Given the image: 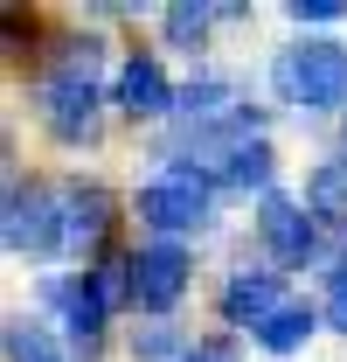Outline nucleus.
<instances>
[{"mask_svg": "<svg viewBox=\"0 0 347 362\" xmlns=\"http://www.w3.org/2000/svg\"><path fill=\"white\" fill-rule=\"evenodd\" d=\"M271 168H278V160H271V146L250 139V146L229 160V181H236V188H264V195H271Z\"/></svg>", "mask_w": 347, "mask_h": 362, "instance_id": "obj_14", "label": "nucleus"}, {"mask_svg": "<svg viewBox=\"0 0 347 362\" xmlns=\"http://www.w3.org/2000/svg\"><path fill=\"white\" fill-rule=\"evenodd\" d=\"M35 105H42L49 133L70 139V146L97 133V84H90V70H49L42 90H35Z\"/></svg>", "mask_w": 347, "mask_h": 362, "instance_id": "obj_5", "label": "nucleus"}, {"mask_svg": "<svg viewBox=\"0 0 347 362\" xmlns=\"http://www.w3.org/2000/svg\"><path fill=\"white\" fill-rule=\"evenodd\" d=\"M63 195V223H70V244H97L104 230H111V195L97 188V181H70V188H56Z\"/></svg>", "mask_w": 347, "mask_h": 362, "instance_id": "obj_9", "label": "nucleus"}, {"mask_svg": "<svg viewBox=\"0 0 347 362\" xmlns=\"http://www.w3.org/2000/svg\"><path fill=\"white\" fill-rule=\"evenodd\" d=\"M7 362H63V356H56V334H49L42 320L14 314L7 320Z\"/></svg>", "mask_w": 347, "mask_h": 362, "instance_id": "obj_13", "label": "nucleus"}, {"mask_svg": "<svg viewBox=\"0 0 347 362\" xmlns=\"http://www.w3.org/2000/svg\"><path fill=\"white\" fill-rule=\"evenodd\" d=\"M305 209L312 216H347V153H327L305 181Z\"/></svg>", "mask_w": 347, "mask_h": 362, "instance_id": "obj_11", "label": "nucleus"}, {"mask_svg": "<svg viewBox=\"0 0 347 362\" xmlns=\"http://www.w3.org/2000/svg\"><path fill=\"white\" fill-rule=\"evenodd\" d=\"M271 84H278V98H292V105H305V112L347 105V49L341 42H292V49H278Z\"/></svg>", "mask_w": 347, "mask_h": 362, "instance_id": "obj_1", "label": "nucleus"}, {"mask_svg": "<svg viewBox=\"0 0 347 362\" xmlns=\"http://www.w3.org/2000/svg\"><path fill=\"white\" fill-rule=\"evenodd\" d=\"M278 307H285V279H278V272H229V286H222V320H236V327L257 334Z\"/></svg>", "mask_w": 347, "mask_h": 362, "instance_id": "obj_7", "label": "nucleus"}, {"mask_svg": "<svg viewBox=\"0 0 347 362\" xmlns=\"http://www.w3.org/2000/svg\"><path fill=\"white\" fill-rule=\"evenodd\" d=\"M188 362H236V349H229V341H195Z\"/></svg>", "mask_w": 347, "mask_h": 362, "instance_id": "obj_18", "label": "nucleus"}, {"mask_svg": "<svg viewBox=\"0 0 347 362\" xmlns=\"http://www.w3.org/2000/svg\"><path fill=\"white\" fill-rule=\"evenodd\" d=\"M139 223L153 230V237L202 230V223H209V181H202V168H181V160H167L160 175L139 188Z\"/></svg>", "mask_w": 347, "mask_h": 362, "instance_id": "obj_2", "label": "nucleus"}, {"mask_svg": "<svg viewBox=\"0 0 347 362\" xmlns=\"http://www.w3.org/2000/svg\"><path fill=\"white\" fill-rule=\"evenodd\" d=\"M174 98L181 90L167 84V70H160V56H126L118 63V105H126L132 119H160V112H174Z\"/></svg>", "mask_w": 347, "mask_h": 362, "instance_id": "obj_8", "label": "nucleus"}, {"mask_svg": "<svg viewBox=\"0 0 347 362\" xmlns=\"http://www.w3.org/2000/svg\"><path fill=\"white\" fill-rule=\"evenodd\" d=\"M341 14H347L341 0H292V21H299V28L305 21H341Z\"/></svg>", "mask_w": 347, "mask_h": 362, "instance_id": "obj_16", "label": "nucleus"}, {"mask_svg": "<svg viewBox=\"0 0 347 362\" xmlns=\"http://www.w3.org/2000/svg\"><path fill=\"white\" fill-rule=\"evenodd\" d=\"M139 362H188V349H181V327H167V320H153V327H139Z\"/></svg>", "mask_w": 347, "mask_h": 362, "instance_id": "obj_15", "label": "nucleus"}, {"mask_svg": "<svg viewBox=\"0 0 347 362\" xmlns=\"http://www.w3.org/2000/svg\"><path fill=\"white\" fill-rule=\"evenodd\" d=\"M63 244H70L63 195L7 181V251H21V258H49V251H63Z\"/></svg>", "mask_w": 347, "mask_h": 362, "instance_id": "obj_3", "label": "nucleus"}, {"mask_svg": "<svg viewBox=\"0 0 347 362\" xmlns=\"http://www.w3.org/2000/svg\"><path fill=\"white\" fill-rule=\"evenodd\" d=\"M327 320H334V327L347 334V265L334 272V293H327Z\"/></svg>", "mask_w": 347, "mask_h": 362, "instance_id": "obj_17", "label": "nucleus"}, {"mask_svg": "<svg viewBox=\"0 0 347 362\" xmlns=\"http://www.w3.org/2000/svg\"><path fill=\"white\" fill-rule=\"evenodd\" d=\"M126 265H132V300H139L146 314H167L174 300L188 293L195 258H188V244H181V237H146Z\"/></svg>", "mask_w": 347, "mask_h": 362, "instance_id": "obj_4", "label": "nucleus"}, {"mask_svg": "<svg viewBox=\"0 0 347 362\" xmlns=\"http://www.w3.org/2000/svg\"><path fill=\"white\" fill-rule=\"evenodd\" d=\"M216 14H229V7H209V0H174V7H167V42L202 49V35L216 28Z\"/></svg>", "mask_w": 347, "mask_h": 362, "instance_id": "obj_12", "label": "nucleus"}, {"mask_svg": "<svg viewBox=\"0 0 347 362\" xmlns=\"http://www.w3.org/2000/svg\"><path fill=\"white\" fill-rule=\"evenodd\" d=\"M257 237L271 244V258H278V265H305V258L319 251V237H312V223H305V202L278 195V188L257 202Z\"/></svg>", "mask_w": 347, "mask_h": 362, "instance_id": "obj_6", "label": "nucleus"}, {"mask_svg": "<svg viewBox=\"0 0 347 362\" xmlns=\"http://www.w3.org/2000/svg\"><path fill=\"white\" fill-rule=\"evenodd\" d=\"M312 320H319V314H312L305 300H285V307L257 327V349H264V356H299L305 341H312Z\"/></svg>", "mask_w": 347, "mask_h": 362, "instance_id": "obj_10", "label": "nucleus"}]
</instances>
